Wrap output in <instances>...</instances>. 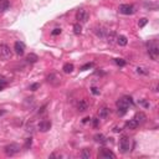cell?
Returning <instances> with one entry per match:
<instances>
[{
  "label": "cell",
  "mask_w": 159,
  "mask_h": 159,
  "mask_svg": "<svg viewBox=\"0 0 159 159\" xmlns=\"http://www.w3.org/2000/svg\"><path fill=\"white\" fill-rule=\"evenodd\" d=\"M116 106L118 108L117 113L119 114V116H124V114L127 113L129 106H133V100H132V97H129V96H124L117 101Z\"/></svg>",
  "instance_id": "6da1fadb"
},
{
  "label": "cell",
  "mask_w": 159,
  "mask_h": 159,
  "mask_svg": "<svg viewBox=\"0 0 159 159\" xmlns=\"http://www.w3.org/2000/svg\"><path fill=\"white\" fill-rule=\"evenodd\" d=\"M147 46H148V55H149V57L152 60L157 61L158 57H159V46H158L157 40H152V41H149L147 44Z\"/></svg>",
  "instance_id": "7a4b0ae2"
},
{
  "label": "cell",
  "mask_w": 159,
  "mask_h": 159,
  "mask_svg": "<svg viewBox=\"0 0 159 159\" xmlns=\"http://www.w3.org/2000/svg\"><path fill=\"white\" fill-rule=\"evenodd\" d=\"M131 139L126 136H123L119 139V150L122 152V153H128V152L131 150Z\"/></svg>",
  "instance_id": "3957f363"
},
{
  "label": "cell",
  "mask_w": 159,
  "mask_h": 159,
  "mask_svg": "<svg viewBox=\"0 0 159 159\" xmlns=\"http://www.w3.org/2000/svg\"><path fill=\"white\" fill-rule=\"evenodd\" d=\"M19 150H20V147H19V144H16V143L8 144L4 148V152H5V154L8 155V157H13V155H15L16 153H19Z\"/></svg>",
  "instance_id": "277c9868"
},
{
  "label": "cell",
  "mask_w": 159,
  "mask_h": 159,
  "mask_svg": "<svg viewBox=\"0 0 159 159\" xmlns=\"http://www.w3.org/2000/svg\"><path fill=\"white\" fill-rule=\"evenodd\" d=\"M11 57V50L5 44H0V59L1 60H9Z\"/></svg>",
  "instance_id": "5b68a950"
},
{
  "label": "cell",
  "mask_w": 159,
  "mask_h": 159,
  "mask_svg": "<svg viewBox=\"0 0 159 159\" xmlns=\"http://www.w3.org/2000/svg\"><path fill=\"white\" fill-rule=\"evenodd\" d=\"M118 11L123 15H132L134 14L136 10H134V6L131 4H121L119 8H118Z\"/></svg>",
  "instance_id": "8992f818"
},
{
  "label": "cell",
  "mask_w": 159,
  "mask_h": 159,
  "mask_svg": "<svg viewBox=\"0 0 159 159\" xmlns=\"http://www.w3.org/2000/svg\"><path fill=\"white\" fill-rule=\"evenodd\" d=\"M90 18V14L86 9H80L77 11V15H76V19L79 20V22H87V20Z\"/></svg>",
  "instance_id": "52a82bcc"
},
{
  "label": "cell",
  "mask_w": 159,
  "mask_h": 159,
  "mask_svg": "<svg viewBox=\"0 0 159 159\" xmlns=\"http://www.w3.org/2000/svg\"><path fill=\"white\" fill-rule=\"evenodd\" d=\"M98 158H103V159L112 158V159H114V158H116V154H114L111 149H106V148H103V149L98 153Z\"/></svg>",
  "instance_id": "ba28073f"
},
{
  "label": "cell",
  "mask_w": 159,
  "mask_h": 159,
  "mask_svg": "<svg viewBox=\"0 0 159 159\" xmlns=\"http://www.w3.org/2000/svg\"><path fill=\"white\" fill-rule=\"evenodd\" d=\"M51 126H52L51 122L47 121V119H44V121H41V122L39 123L38 128H39L40 132H47V131L51 129Z\"/></svg>",
  "instance_id": "9c48e42d"
},
{
  "label": "cell",
  "mask_w": 159,
  "mask_h": 159,
  "mask_svg": "<svg viewBox=\"0 0 159 159\" xmlns=\"http://www.w3.org/2000/svg\"><path fill=\"white\" fill-rule=\"evenodd\" d=\"M14 50H15L16 55H19V56L24 55V52H25V44L22 41H16L14 44Z\"/></svg>",
  "instance_id": "30bf717a"
},
{
  "label": "cell",
  "mask_w": 159,
  "mask_h": 159,
  "mask_svg": "<svg viewBox=\"0 0 159 159\" xmlns=\"http://www.w3.org/2000/svg\"><path fill=\"white\" fill-rule=\"evenodd\" d=\"M93 31H94V34H96V35L98 36V38H101V39L106 38L107 34H108V30H107L106 28H103V26H96Z\"/></svg>",
  "instance_id": "8fae6325"
},
{
  "label": "cell",
  "mask_w": 159,
  "mask_h": 159,
  "mask_svg": "<svg viewBox=\"0 0 159 159\" xmlns=\"http://www.w3.org/2000/svg\"><path fill=\"white\" fill-rule=\"evenodd\" d=\"M46 80H47V82L53 84V86H59V84H60V79L57 77V75H55V73H51V75H49Z\"/></svg>",
  "instance_id": "7c38bea8"
},
{
  "label": "cell",
  "mask_w": 159,
  "mask_h": 159,
  "mask_svg": "<svg viewBox=\"0 0 159 159\" xmlns=\"http://www.w3.org/2000/svg\"><path fill=\"white\" fill-rule=\"evenodd\" d=\"M138 126H139V123H138L134 118H132V119L126 122V128H128V129H136Z\"/></svg>",
  "instance_id": "4fadbf2b"
},
{
  "label": "cell",
  "mask_w": 159,
  "mask_h": 159,
  "mask_svg": "<svg viewBox=\"0 0 159 159\" xmlns=\"http://www.w3.org/2000/svg\"><path fill=\"white\" fill-rule=\"evenodd\" d=\"M10 8V1L9 0H0V13L8 11Z\"/></svg>",
  "instance_id": "5bb4252c"
},
{
  "label": "cell",
  "mask_w": 159,
  "mask_h": 159,
  "mask_svg": "<svg viewBox=\"0 0 159 159\" xmlns=\"http://www.w3.org/2000/svg\"><path fill=\"white\" fill-rule=\"evenodd\" d=\"M134 119H136L139 124H142L145 122V119H147V116H145L143 112H138V113H136V116H134Z\"/></svg>",
  "instance_id": "9a60e30c"
},
{
  "label": "cell",
  "mask_w": 159,
  "mask_h": 159,
  "mask_svg": "<svg viewBox=\"0 0 159 159\" xmlns=\"http://www.w3.org/2000/svg\"><path fill=\"white\" fill-rule=\"evenodd\" d=\"M87 108H88V104H87L86 101L81 100L80 102L77 103V111H79V112H84Z\"/></svg>",
  "instance_id": "2e32d148"
},
{
  "label": "cell",
  "mask_w": 159,
  "mask_h": 159,
  "mask_svg": "<svg viewBox=\"0 0 159 159\" xmlns=\"http://www.w3.org/2000/svg\"><path fill=\"white\" fill-rule=\"evenodd\" d=\"M143 6L148 10H157L158 9V4L157 3H153V1H144Z\"/></svg>",
  "instance_id": "e0dca14e"
},
{
  "label": "cell",
  "mask_w": 159,
  "mask_h": 159,
  "mask_svg": "<svg viewBox=\"0 0 159 159\" xmlns=\"http://www.w3.org/2000/svg\"><path fill=\"white\" fill-rule=\"evenodd\" d=\"M98 116H100V118H102V119H106V118L110 116V110H108L107 107H102L98 112Z\"/></svg>",
  "instance_id": "ac0fdd59"
},
{
  "label": "cell",
  "mask_w": 159,
  "mask_h": 159,
  "mask_svg": "<svg viewBox=\"0 0 159 159\" xmlns=\"http://www.w3.org/2000/svg\"><path fill=\"white\" fill-rule=\"evenodd\" d=\"M116 42H117L119 46H126L127 44H128V39H127L124 35H119V36H117Z\"/></svg>",
  "instance_id": "d6986e66"
},
{
  "label": "cell",
  "mask_w": 159,
  "mask_h": 159,
  "mask_svg": "<svg viewBox=\"0 0 159 159\" xmlns=\"http://www.w3.org/2000/svg\"><path fill=\"white\" fill-rule=\"evenodd\" d=\"M62 70H63V72H65V73H71L73 70H75V66H73V63L67 62V63H65V65H63Z\"/></svg>",
  "instance_id": "ffe728a7"
},
{
  "label": "cell",
  "mask_w": 159,
  "mask_h": 159,
  "mask_svg": "<svg viewBox=\"0 0 159 159\" xmlns=\"http://www.w3.org/2000/svg\"><path fill=\"white\" fill-rule=\"evenodd\" d=\"M38 60H39V57H38L36 53H29V55L26 56V61L30 62V63H35Z\"/></svg>",
  "instance_id": "44dd1931"
},
{
  "label": "cell",
  "mask_w": 159,
  "mask_h": 159,
  "mask_svg": "<svg viewBox=\"0 0 159 159\" xmlns=\"http://www.w3.org/2000/svg\"><path fill=\"white\" fill-rule=\"evenodd\" d=\"M117 40V34L112 31V32H110V34H107V41L110 42V44H113L114 41Z\"/></svg>",
  "instance_id": "7402d4cb"
},
{
  "label": "cell",
  "mask_w": 159,
  "mask_h": 159,
  "mask_svg": "<svg viewBox=\"0 0 159 159\" xmlns=\"http://www.w3.org/2000/svg\"><path fill=\"white\" fill-rule=\"evenodd\" d=\"M73 32L76 34V35H80L81 32H82V26H81L80 22H77L73 25Z\"/></svg>",
  "instance_id": "603a6c76"
},
{
  "label": "cell",
  "mask_w": 159,
  "mask_h": 159,
  "mask_svg": "<svg viewBox=\"0 0 159 159\" xmlns=\"http://www.w3.org/2000/svg\"><path fill=\"white\" fill-rule=\"evenodd\" d=\"M94 141L98 142V143H106V137L103 136V134H96L94 136Z\"/></svg>",
  "instance_id": "cb8c5ba5"
},
{
  "label": "cell",
  "mask_w": 159,
  "mask_h": 159,
  "mask_svg": "<svg viewBox=\"0 0 159 159\" xmlns=\"http://www.w3.org/2000/svg\"><path fill=\"white\" fill-rule=\"evenodd\" d=\"M81 157H82L83 159H90V157H91V152H90V149H83L82 153H81Z\"/></svg>",
  "instance_id": "d4e9b609"
},
{
  "label": "cell",
  "mask_w": 159,
  "mask_h": 159,
  "mask_svg": "<svg viewBox=\"0 0 159 159\" xmlns=\"http://www.w3.org/2000/svg\"><path fill=\"white\" fill-rule=\"evenodd\" d=\"M114 62H116L118 66H126V61L123 59H114Z\"/></svg>",
  "instance_id": "484cf974"
},
{
  "label": "cell",
  "mask_w": 159,
  "mask_h": 159,
  "mask_svg": "<svg viewBox=\"0 0 159 159\" xmlns=\"http://www.w3.org/2000/svg\"><path fill=\"white\" fill-rule=\"evenodd\" d=\"M31 144H32V139L31 138H28V139L25 141V145H24V148H25V149H29V148L31 147Z\"/></svg>",
  "instance_id": "4316f807"
},
{
  "label": "cell",
  "mask_w": 159,
  "mask_h": 159,
  "mask_svg": "<svg viewBox=\"0 0 159 159\" xmlns=\"http://www.w3.org/2000/svg\"><path fill=\"white\" fill-rule=\"evenodd\" d=\"M61 32H62L61 28H56V29H53L52 31H51V35H52V36H57V35H60Z\"/></svg>",
  "instance_id": "83f0119b"
},
{
  "label": "cell",
  "mask_w": 159,
  "mask_h": 159,
  "mask_svg": "<svg viewBox=\"0 0 159 159\" xmlns=\"http://www.w3.org/2000/svg\"><path fill=\"white\" fill-rule=\"evenodd\" d=\"M147 22H148V19L143 18V19H141V20H139V22H138V25H139V28H144V26L147 25Z\"/></svg>",
  "instance_id": "f1b7e54d"
},
{
  "label": "cell",
  "mask_w": 159,
  "mask_h": 159,
  "mask_svg": "<svg viewBox=\"0 0 159 159\" xmlns=\"http://www.w3.org/2000/svg\"><path fill=\"white\" fill-rule=\"evenodd\" d=\"M139 104H142V106H143L144 108H149V107H150V103L147 102L145 100H141V101H139Z\"/></svg>",
  "instance_id": "f546056e"
},
{
  "label": "cell",
  "mask_w": 159,
  "mask_h": 159,
  "mask_svg": "<svg viewBox=\"0 0 159 159\" xmlns=\"http://www.w3.org/2000/svg\"><path fill=\"white\" fill-rule=\"evenodd\" d=\"M92 66H93V63L92 62H88V63H86V65H83L82 67H81V71H86V70L91 69Z\"/></svg>",
  "instance_id": "4dcf8cb0"
},
{
  "label": "cell",
  "mask_w": 159,
  "mask_h": 159,
  "mask_svg": "<svg viewBox=\"0 0 159 159\" xmlns=\"http://www.w3.org/2000/svg\"><path fill=\"white\" fill-rule=\"evenodd\" d=\"M6 86H8V83H6V81L5 80H0V91H3V90H4L5 88V87Z\"/></svg>",
  "instance_id": "1f68e13d"
},
{
  "label": "cell",
  "mask_w": 159,
  "mask_h": 159,
  "mask_svg": "<svg viewBox=\"0 0 159 159\" xmlns=\"http://www.w3.org/2000/svg\"><path fill=\"white\" fill-rule=\"evenodd\" d=\"M147 69H144V67H137V72L138 73H143V75H147L148 71H145Z\"/></svg>",
  "instance_id": "d6a6232c"
},
{
  "label": "cell",
  "mask_w": 159,
  "mask_h": 159,
  "mask_svg": "<svg viewBox=\"0 0 159 159\" xmlns=\"http://www.w3.org/2000/svg\"><path fill=\"white\" fill-rule=\"evenodd\" d=\"M38 88H40V83H34V84L30 86V90L31 91H36Z\"/></svg>",
  "instance_id": "836d02e7"
},
{
  "label": "cell",
  "mask_w": 159,
  "mask_h": 159,
  "mask_svg": "<svg viewBox=\"0 0 159 159\" xmlns=\"http://www.w3.org/2000/svg\"><path fill=\"white\" fill-rule=\"evenodd\" d=\"M91 92H92L93 94H96V96H98V94H100V90L97 88V87H92V88H91Z\"/></svg>",
  "instance_id": "e575fe53"
},
{
  "label": "cell",
  "mask_w": 159,
  "mask_h": 159,
  "mask_svg": "<svg viewBox=\"0 0 159 159\" xmlns=\"http://www.w3.org/2000/svg\"><path fill=\"white\" fill-rule=\"evenodd\" d=\"M26 131H28V132H32L34 131V126H32V124H28V127H26Z\"/></svg>",
  "instance_id": "d590c367"
},
{
  "label": "cell",
  "mask_w": 159,
  "mask_h": 159,
  "mask_svg": "<svg viewBox=\"0 0 159 159\" xmlns=\"http://www.w3.org/2000/svg\"><path fill=\"white\" fill-rule=\"evenodd\" d=\"M93 126L94 127L98 126V119H97V118H94V119H93Z\"/></svg>",
  "instance_id": "8d00e7d4"
},
{
  "label": "cell",
  "mask_w": 159,
  "mask_h": 159,
  "mask_svg": "<svg viewBox=\"0 0 159 159\" xmlns=\"http://www.w3.org/2000/svg\"><path fill=\"white\" fill-rule=\"evenodd\" d=\"M88 121H91V118H90V117H86V118H84V119H83L82 122H83V123H87V122H88Z\"/></svg>",
  "instance_id": "74e56055"
},
{
  "label": "cell",
  "mask_w": 159,
  "mask_h": 159,
  "mask_svg": "<svg viewBox=\"0 0 159 159\" xmlns=\"http://www.w3.org/2000/svg\"><path fill=\"white\" fill-rule=\"evenodd\" d=\"M114 132H121V128H118V127H116V128H114Z\"/></svg>",
  "instance_id": "f35d334b"
}]
</instances>
